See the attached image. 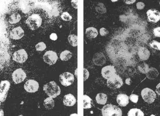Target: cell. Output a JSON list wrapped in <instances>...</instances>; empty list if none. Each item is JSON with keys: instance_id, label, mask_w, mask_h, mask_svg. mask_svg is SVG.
Segmentation results:
<instances>
[{"instance_id": "cell-1", "label": "cell", "mask_w": 160, "mask_h": 116, "mask_svg": "<svg viewBox=\"0 0 160 116\" xmlns=\"http://www.w3.org/2000/svg\"><path fill=\"white\" fill-rule=\"evenodd\" d=\"M43 90L50 98L54 99L61 94L60 87L54 81H51L44 85Z\"/></svg>"}, {"instance_id": "cell-2", "label": "cell", "mask_w": 160, "mask_h": 116, "mask_svg": "<svg viewBox=\"0 0 160 116\" xmlns=\"http://www.w3.org/2000/svg\"><path fill=\"white\" fill-rule=\"evenodd\" d=\"M102 116H122V112L121 109L112 104L104 105L102 109Z\"/></svg>"}, {"instance_id": "cell-3", "label": "cell", "mask_w": 160, "mask_h": 116, "mask_svg": "<svg viewBox=\"0 0 160 116\" xmlns=\"http://www.w3.org/2000/svg\"><path fill=\"white\" fill-rule=\"evenodd\" d=\"M42 21V18L40 15L33 14L28 17L26 20V23L31 30H35L41 26Z\"/></svg>"}, {"instance_id": "cell-4", "label": "cell", "mask_w": 160, "mask_h": 116, "mask_svg": "<svg viewBox=\"0 0 160 116\" xmlns=\"http://www.w3.org/2000/svg\"><path fill=\"white\" fill-rule=\"evenodd\" d=\"M107 85L109 88L117 89L123 86V80L119 76L116 74L107 79Z\"/></svg>"}, {"instance_id": "cell-5", "label": "cell", "mask_w": 160, "mask_h": 116, "mask_svg": "<svg viewBox=\"0 0 160 116\" xmlns=\"http://www.w3.org/2000/svg\"><path fill=\"white\" fill-rule=\"evenodd\" d=\"M141 95L144 100L148 104L153 103L157 98L156 92L148 88L143 89L141 92Z\"/></svg>"}, {"instance_id": "cell-6", "label": "cell", "mask_w": 160, "mask_h": 116, "mask_svg": "<svg viewBox=\"0 0 160 116\" xmlns=\"http://www.w3.org/2000/svg\"><path fill=\"white\" fill-rule=\"evenodd\" d=\"M59 79L60 83L63 86L68 87L73 84L75 81V77L73 74L66 72L60 75Z\"/></svg>"}, {"instance_id": "cell-7", "label": "cell", "mask_w": 160, "mask_h": 116, "mask_svg": "<svg viewBox=\"0 0 160 116\" xmlns=\"http://www.w3.org/2000/svg\"><path fill=\"white\" fill-rule=\"evenodd\" d=\"M10 87V84L8 81H1L0 83V102L2 103L5 101Z\"/></svg>"}, {"instance_id": "cell-8", "label": "cell", "mask_w": 160, "mask_h": 116, "mask_svg": "<svg viewBox=\"0 0 160 116\" xmlns=\"http://www.w3.org/2000/svg\"><path fill=\"white\" fill-rule=\"evenodd\" d=\"M9 54L6 48L0 44V70L4 67L9 60Z\"/></svg>"}, {"instance_id": "cell-9", "label": "cell", "mask_w": 160, "mask_h": 116, "mask_svg": "<svg viewBox=\"0 0 160 116\" xmlns=\"http://www.w3.org/2000/svg\"><path fill=\"white\" fill-rule=\"evenodd\" d=\"M13 60L20 63H23L28 59V54L24 49H21L13 54Z\"/></svg>"}, {"instance_id": "cell-10", "label": "cell", "mask_w": 160, "mask_h": 116, "mask_svg": "<svg viewBox=\"0 0 160 116\" xmlns=\"http://www.w3.org/2000/svg\"><path fill=\"white\" fill-rule=\"evenodd\" d=\"M58 57L56 52L52 50L47 51L43 56V60L49 65H53L58 60Z\"/></svg>"}, {"instance_id": "cell-11", "label": "cell", "mask_w": 160, "mask_h": 116, "mask_svg": "<svg viewBox=\"0 0 160 116\" xmlns=\"http://www.w3.org/2000/svg\"><path fill=\"white\" fill-rule=\"evenodd\" d=\"M12 77L15 84H20L25 80L26 77V74L22 69L19 68L13 72Z\"/></svg>"}, {"instance_id": "cell-12", "label": "cell", "mask_w": 160, "mask_h": 116, "mask_svg": "<svg viewBox=\"0 0 160 116\" xmlns=\"http://www.w3.org/2000/svg\"><path fill=\"white\" fill-rule=\"evenodd\" d=\"M24 88L27 92L35 93L39 89V84L35 80L30 79L27 80L24 84Z\"/></svg>"}, {"instance_id": "cell-13", "label": "cell", "mask_w": 160, "mask_h": 116, "mask_svg": "<svg viewBox=\"0 0 160 116\" xmlns=\"http://www.w3.org/2000/svg\"><path fill=\"white\" fill-rule=\"evenodd\" d=\"M101 74L103 78L107 80L113 76L117 74L116 71L114 66L108 65L102 69Z\"/></svg>"}, {"instance_id": "cell-14", "label": "cell", "mask_w": 160, "mask_h": 116, "mask_svg": "<svg viewBox=\"0 0 160 116\" xmlns=\"http://www.w3.org/2000/svg\"><path fill=\"white\" fill-rule=\"evenodd\" d=\"M148 19L150 22L157 23L160 20V12L156 9H150L147 12Z\"/></svg>"}, {"instance_id": "cell-15", "label": "cell", "mask_w": 160, "mask_h": 116, "mask_svg": "<svg viewBox=\"0 0 160 116\" xmlns=\"http://www.w3.org/2000/svg\"><path fill=\"white\" fill-rule=\"evenodd\" d=\"M93 61L94 64L97 66H102L106 63V57L103 53L98 52L94 55L93 58Z\"/></svg>"}, {"instance_id": "cell-16", "label": "cell", "mask_w": 160, "mask_h": 116, "mask_svg": "<svg viewBox=\"0 0 160 116\" xmlns=\"http://www.w3.org/2000/svg\"><path fill=\"white\" fill-rule=\"evenodd\" d=\"M24 35V32L21 27H16L10 32V37L13 40H19Z\"/></svg>"}, {"instance_id": "cell-17", "label": "cell", "mask_w": 160, "mask_h": 116, "mask_svg": "<svg viewBox=\"0 0 160 116\" xmlns=\"http://www.w3.org/2000/svg\"><path fill=\"white\" fill-rule=\"evenodd\" d=\"M138 55L141 60H147L150 57V51L146 48L141 47L138 49Z\"/></svg>"}, {"instance_id": "cell-18", "label": "cell", "mask_w": 160, "mask_h": 116, "mask_svg": "<svg viewBox=\"0 0 160 116\" xmlns=\"http://www.w3.org/2000/svg\"><path fill=\"white\" fill-rule=\"evenodd\" d=\"M63 102L66 106H73L76 104L77 100L74 95L71 94H68L64 97Z\"/></svg>"}, {"instance_id": "cell-19", "label": "cell", "mask_w": 160, "mask_h": 116, "mask_svg": "<svg viewBox=\"0 0 160 116\" xmlns=\"http://www.w3.org/2000/svg\"><path fill=\"white\" fill-rule=\"evenodd\" d=\"M129 100L128 96L125 94H118L117 97L118 104L122 107H125L128 105L129 104Z\"/></svg>"}, {"instance_id": "cell-20", "label": "cell", "mask_w": 160, "mask_h": 116, "mask_svg": "<svg viewBox=\"0 0 160 116\" xmlns=\"http://www.w3.org/2000/svg\"><path fill=\"white\" fill-rule=\"evenodd\" d=\"M159 75L158 71L156 68L151 67L149 68L148 72L146 74L147 77L150 80H154L156 79Z\"/></svg>"}, {"instance_id": "cell-21", "label": "cell", "mask_w": 160, "mask_h": 116, "mask_svg": "<svg viewBox=\"0 0 160 116\" xmlns=\"http://www.w3.org/2000/svg\"><path fill=\"white\" fill-rule=\"evenodd\" d=\"M85 33L87 36L90 39L96 38L98 35V30L94 27L87 28L86 30Z\"/></svg>"}, {"instance_id": "cell-22", "label": "cell", "mask_w": 160, "mask_h": 116, "mask_svg": "<svg viewBox=\"0 0 160 116\" xmlns=\"http://www.w3.org/2000/svg\"><path fill=\"white\" fill-rule=\"evenodd\" d=\"M97 103L101 105H104L107 101V96L104 93H100L97 94L96 97Z\"/></svg>"}, {"instance_id": "cell-23", "label": "cell", "mask_w": 160, "mask_h": 116, "mask_svg": "<svg viewBox=\"0 0 160 116\" xmlns=\"http://www.w3.org/2000/svg\"><path fill=\"white\" fill-rule=\"evenodd\" d=\"M43 104L47 110H51L55 106V102L52 98L49 97L44 100Z\"/></svg>"}, {"instance_id": "cell-24", "label": "cell", "mask_w": 160, "mask_h": 116, "mask_svg": "<svg viewBox=\"0 0 160 116\" xmlns=\"http://www.w3.org/2000/svg\"><path fill=\"white\" fill-rule=\"evenodd\" d=\"M93 105L92 99L87 95H83V108L85 109H90Z\"/></svg>"}, {"instance_id": "cell-25", "label": "cell", "mask_w": 160, "mask_h": 116, "mask_svg": "<svg viewBox=\"0 0 160 116\" xmlns=\"http://www.w3.org/2000/svg\"><path fill=\"white\" fill-rule=\"evenodd\" d=\"M21 19V17L18 13H13L10 15L8 18V21L11 24L18 23Z\"/></svg>"}, {"instance_id": "cell-26", "label": "cell", "mask_w": 160, "mask_h": 116, "mask_svg": "<svg viewBox=\"0 0 160 116\" xmlns=\"http://www.w3.org/2000/svg\"><path fill=\"white\" fill-rule=\"evenodd\" d=\"M72 54L69 50H66L62 51L60 54V59L63 61H67L71 59Z\"/></svg>"}, {"instance_id": "cell-27", "label": "cell", "mask_w": 160, "mask_h": 116, "mask_svg": "<svg viewBox=\"0 0 160 116\" xmlns=\"http://www.w3.org/2000/svg\"><path fill=\"white\" fill-rule=\"evenodd\" d=\"M68 41L71 45L77 47L78 45V36L75 34H71L68 36Z\"/></svg>"}, {"instance_id": "cell-28", "label": "cell", "mask_w": 160, "mask_h": 116, "mask_svg": "<svg viewBox=\"0 0 160 116\" xmlns=\"http://www.w3.org/2000/svg\"><path fill=\"white\" fill-rule=\"evenodd\" d=\"M138 69L140 72L146 74L149 70V65L146 63H142L138 66Z\"/></svg>"}, {"instance_id": "cell-29", "label": "cell", "mask_w": 160, "mask_h": 116, "mask_svg": "<svg viewBox=\"0 0 160 116\" xmlns=\"http://www.w3.org/2000/svg\"><path fill=\"white\" fill-rule=\"evenodd\" d=\"M96 9L97 12L100 13V14H104L107 11L105 6L102 3H99L97 5V6L96 7Z\"/></svg>"}, {"instance_id": "cell-30", "label": "cell", "mask_w": 160, "mask_h": 116, "mask_svg": "<svg viewBox=\"0 0 160 116\" xmlns=\"http://www.w3.org/2000/svg\"><path fill=\"white\" fill-rule=\"evenodd\" d=\"M149 45L151 48L160 50V43L156 40H153L151 41L149 44Z\"/></svg>"}, {"instance_id": "cell-31", "label": "cell", "mask_w": 160, "mask_h": 116, "mask_svg": "<svg viewBox=\"0 0 160 116\" xmlns=\"http://www.w3.org/2000/svg\"><path fill=\"white\" fill-rule=\"evenodd\" d=\"M35 48L37 51H44L46 49L47 46L44 42H40V43L37 44Z\"/></svg>"}, {"instance_id": "cell-32", "label": "cell", "mask_w": 160, "mask_h": 116, "mask_svg": "<svg viewBox=\"0 0 160 116\" xmlns=\"http://www.w3.org/2000/svg\"><path fill=\"white\" fill-rule=\"evenodd\" d=\"M61 18L63 20L66 21H69L72 19V17L71 16V15L67 12H64L62 13Z\"/></svg>"}, {"instance_id": "cell-33", "label": "cell", "mask_w": 160, "mask_h": 116, "mask_svg": "<svg viewBox=\"0 0 160 116\" xmlns=\"http://www.w3.org/2000/svg\"><path fill=\"white\" fill-rule=\"evenodd\" d=\"M129 99L132 102L137 103L139 100V96L136 94H132L130 96Z\"/></svg>"}, {"instance_id": "cell-34", "label": "cell", "mask_w": 160, "mask_h": 116, "mask_svg": "<svg viewBox=\"0 0 160 116\" xmlns=\"http://www.w3.org/2000/svg\"><path fill=\"white\" fill-rule=\"evenodd\" d=\"M99 32L100 35L102 36H105V35H107L109 34V31H108V30H106L104 28H101Z\"/></svg>"}, {"instance_id": "cell-35", "label": "cell", "mask_w": 160, "mask_h": 116, "mask_svg": "<svg viewBox=\"0 0 160 116\" xmlns=\"http://www.w3.org/2000/svg\"><path fill=\"white\" fill-rule=\"evenodd\" d=\"M153 34L156 37H160V27L155 28L153 30Z\"/></svg>"}, {"instance_id": "cell-36", "label": "cell", "mask_w": 160, "mask_h": 116, "mask_svg": "<svg viewBox=\"0 0 160 116\" xmlns=\"http://www.w3.org/2000/svg\"><path fill=\"white\" fill-rule=\"evenodd\" d=\"M83 72L84 81H85L88 79V77H89V72L85 68H84Z\"/></svg>"}, {"instance_id": "cell-37", "label": "cell", "mask_w": 160, "mask_h": 116, "mask_svg": "<svg viewBox=\"0 0 160 116\" xmlns=\"http://www.w3.org/2000/svg\"><path fill=\"white\" fill-rule=\"evenodd\" d=\"M136 7H137V9L141 10V9H143L144 8L145 5L142 2H138L136 4Z\"/></svg>"}, {"instance_id": "cell-38", "label": "cell", "mask_w": 160, "mask_h": 116, "mask_svg": "<svg viewBox=\"0 0 160 116\" xmlns=\"http://www.w3.org/2000/svg\"><path fill=\"white\" fill-rule=\"evenodd\" d=\"M137 108H133L131 109L128 114V116H135Z\"/></svg>"}, {"instance_id": "cell-39", "label": "cell", "mask_w": 160, "mask_h": 116, "mask_svg": "<svg viewBox=\"0 0 160 116\" xmlns=\"http://www.w3.org/2000/svg\"><path fill=\"white\" fill-rule=\"evenodd\" d=\"M50 38L51 40H52V41H56L57 40V39H58V36H57V34L56 33H52L50 35Z\"/></svg>"}, {"instance_id": "cell-40", "label": "cell", "mask_w": 160, "mask_h": 116, "mask_svg": "<svg viewBox=\"0 0 160 116\" xmlns=\"http://www.w3.org/2000/svg\"><path fill=\"white\" fill-rule=\"evenodd\" d=\"M135 116H144V114L142 110L137 108Z\"/></svg>"}, {"instance_id": "cell-41", "label": "cell", "mask_w": 160, "mask_h": 116, "mask_svg": "<svg viewBox=\"0 0 160 116\" xmlns=\"http://www.w3.org/2000/svg\"><path fill=\"white\" fill-rule=\"evenodd\" d=\"M78 1H71V4H72V6L74 8L78 9Z\"/></svg>"}, {"instance_id": "cell-42", "label": "cell", "mask_w": 160, "mask_h": 116, "mask_svg": "<svg viewBox=\"0 0 160 116\" xmlns=\"http://www.w3.org/2000/svg\"><path fill=\"white\" fill-rule=\"evenodd\" d=\"M156 92L158 95L160 96V83L158 84V86L156 87Z\"/></svg>"}, {"instance_id": "cell-43", "label": "cell", "mask_w": 160, "mask_h": 116, "mask_svg": "<svg viewBox=\"0 0 160 116\" xmlns=\"http://www.w3.org/2000/svg\"><path fill=\"white\" fill-rule=\"evenodd\" d=\"M135 2H136V1H135V0H133V1H124V2L128 4H133V3Z\"/></svg>"}, {"instance_id": "cell-44", "label": "cell", "mask_w": 160, "mask_h": 116, "mask_svg": "<svg viewBox=\"0 0 160 116\" xmlns=\"http://www.w3.org/2000/svg\"><path fill=\"white\" fill-rule=\"evenodd\" d=\"M131 83V81L130 78H127L126 80V83L128 85H130Z\"/></svg>"}, {"instance_id": "cell-45", "label": "cell", "mask_w": 160, "mask_h": 116, "mask_svg": "<svg viewBox=\"0 0 160 116\" xmlns=\"http://www.w3.org/2000/svg\"><path fill=\"white\" fill-rule=\"evenodd\" d=\"M0 116H4L3 110L1 108H0Z\"/></svg>"}, {"instance_id": "cell-46", "label": "cell", "mask_w": 160, "mask_h": 116, "mask_svg": "<svg viewBox=\"0 0 160 116\" xmlns=\"http://www.w3.org/2000/svg\"><path fill=\"white\" fill-rule=\"evenodd\" d=\"M70 116H78V114H71Z\"/></svg>"}, {"instance_id": "cell-47", "label": "cell", "mask_w": 160, "mask_h": 116, "mask_svg": "<svg viewBox=\"0 0 160 116\" xmlns=\"http://www.w3.org/2000/svg\"><path fill=\"white\" fill-rule=\"evenodd\" d=\"M117 1H112V2H117Z\"/></svg>"}, {"instance_id": "cell-48", "label": "cell", "mask_w": 160, "mask_h": 116, "mask_svg": "<svg viewBox=\"0 0 160 116\" xmlns=\"http://www.w3.org/2000/svg\"><path fill=\"white\" fill-rule=\"evenodd\" d=\"M150 116H155V115L152 114V115H151Z\"/></svg>"}, {"instance_id": "cell-49", "label": "cell", "mask_w": 160, "mask_h": 116, "mask_svg": "<svg viewBox=\"0 0 160 116\" xmlns=\"http://www.w3.org/2000/svg\"><path fill=\"white\" fill-rule=\"evenodd\" d=\"M18 116H23L22 115H20Z\"/></svg>"}, {"instance_id": "cell-50", "label": "cell", "mask_w": 160, "mask_h": 116, "mask_svg": "<svg viewBox=\"0 0 160 116\" xmlns=\"http://www.w3.org/2000/svg\"></svg>"}]
</instances>
